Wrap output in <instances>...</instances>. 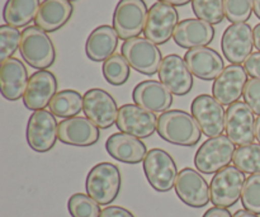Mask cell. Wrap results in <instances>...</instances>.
<instances>
[{
  "mask_svg": "<svg viewBox=\"0 0 260 217\" xmlns=\"http://www.w3.org/2000/svg\"><path fill=\"white\" fill-rule=\"evenodd\" d=\"M175 193L183 203L193 208H202L211 201L207 180L193 168H184L178 173Z\"/></svg>",
  "mask_w": 260,
  "mask_h": 217,
  "instance_id": "4fadbf2b",
  "label": "cell"
},
{
  "mask_svg": "<svg viewBox=\"0 0 260 217\" xmlns=\"http://www.w3.org/2000/svg\"><path fill=\"white\" fill-rule=\"evenodd\" d=\"M74 12L69 0H43L38 8L35 23L46 32H55L69 22Z\"/></svg>",
  "mask_w": 260,
  "mask_h": 217,
  "instance_id": "484cf974",
  "label": "cell"
},
{
  "mask_svg": "<svg viewBox=\"0 0 260 217\" xmlns=\"http://www.w3.org/2000/svg\"><path fill=\"white\" fill-rule=\"evenodd\" d=\"M245 102H235L226 111V134L235 145L251 144L255 139L256 119Z\"/></svg>",
  "mask_w": 260,
  "mask_h": 217,
  "instance_id": "7c38bea8",
  "label": "cell"
},
{
  "mask_svg": "<svg viewBox=\"0 0 260 217\" xmlns=\"http://www.w3.org/2000/svg\"><path fill=\"white\" fill-rule=\"evenodd\" d=\"M254 47L253 29L248 23H235L226 28L221 38V48L226 60L234 65L245 63Z\"/></svg>",
  "mask_w": 260,
  "mask_h": 217,
  "instance_id": "5bb4252c",
  "label": "cell"
},
{
  "mask_svg": "<svg viewBox=\"0 0 260 217\" xmlns=\"http://www.w3.org/2000/svg\"><path fill=\"white\" fill-rule=\"evenodd\" d=\"M190 112L205 136H220L225 130L226 111L213 96L201 94L196 97L190 104Z\"/></svg>",
  "mask_w": 260,
  "mask_h": 217,
  "instance_id": "9c48e42d",
  "label": "cell"
},
{
  "mask_svg": "<svg viewBox=\"0 0 260 217\" xmlns=\"http://www.w3.org/2000/svg\"><path fill=\"white\" fill-rule=\"evenodd\" d=\"M144 173L149 184L157 192H169L175 187L178 168L174 159L165 150L151 149L144 162Z\"/></svg>",
  "mask_w": 260,
  "mask_h": 217,
  "instance_id": "8992f818",
  "label": "cell"
},
{
  "mask_svg": "<svg viewBox=\"0 0 260 217\" xmlns=\"http://www.w3.org/2000/svg\"><path fill=\"white\" fill-rule=\"evenodd\" d=\"M192 9L198 19L210 24H218L225 17L223 0H192Z\"/></svg>",
  "mask_w": 260,
  "mask_h": 217,
  "instance_id": "1f68e13d",
  "label": "cell"
},
{
  "mask_svg": "<svg viewBox=\"0 0 260 217\" xmlns=\"http://www.w3.org/2000/svg\"><path fill=\"white\" fill-rule=\"evenodd\" d=\"M48 107L53 116L65 119L71 118L78 116L81 109H84V97L73 89H65L55 94Z\"/></svg>",
  "mask_w": 260,
  "mask_h": 217,
  "instance_id": "f1b7e54d",
  "label": "cell"
},
{
  "mask_svg": "<svg viewBox=\"0 0 260 217\" xmlns=\"http://www.w3.org/2000/svg\"><path fill=\"white\" fill-rule=\"evenodd\" d=\"M68 210L71 217H99L101 205L85 193H75L68 201Z\"/></svg>",
  "mask_w": 260,
  "mask_h": 217,
  "instance_id": "d6a6232c",
  "label": "cell"
},
{
  "mask_svg": "<svg viewBox=\"0 0 260 217\" xmlns=\"http://www.w3.org/2000/svg\"><path fill=\"white\" fill-rule=\"evenodd\" d=\"M69 2H75V0H69Z\"/></svg>",
  "mask_w": 260,
  "mask_h": 217,
  "instance_id": "bcb514c9",
  "label": "cell"
},
{
  "mask_svg": "<svg viewBox=\"0 0 260 217\" xmlns=\"http://www.w3.org/2000/svg\"><path fill=\"white\" fill-rule=\"evenodd\" d=\"M236 145L229 139V136L220 135L206 140L194 157V167L203 174H213L229 167L234 160Z\"/></svg>",
  "mask_w": 260,
  "mask_h": 217,
  "instance_id": "277c9868",
  "label": "cell"
},
{
  "mask_svg": "<svg viewBox=\"0 0 260 217\" xmlns=\"http://www.w3.org/2000/svg\"><path fill=\"white\" fill-rule=\"evenodd\" d=\"M244 101L253 109L255 114L260 116V80L259 79H250L246 83L244 90Z\"/></svg>",
  "mask_w": 260,
  "mask_h": 217,
  "instance_id": "8d00e7d4",
  "label": "cell"
},
{
  "mask_svg": "<svg viewBox=\"0 0 260 217\" xmlns=\"http://www.w3.org/2000/svg\"><path fill=\"white\" fill-rule=\"evenodd\" d=\"M159 2L167 3V4L173 5V7H183V5H187L192 0H159Z\"/></svg>",
  "mask_w": 260,
  "mask_h": 217,
  "instance_id": "b9f144b4",
  "label": "cell"
},
{
  "mask_svg": "<svg viewBox=\"0 0 260 217\" xmlns=\"http://www.w3.org/2000/svg\"><path fill=\"white\" fill-rule=\"evenodd\" d=\"M255 139L258 140V142L260 144V116L256 118V123H255Z\"/></svg>",
  "mask_w": 260,
  "mask_h": 217,
  "instance_id": "f6af8a7d",
  "label": "cell"
},
{
  "mask_svg": "<svg viewBox=\"0 0 260 217\" xmlns=\"http://www.w3.org/2000/svg\"><path fill=\"white\" fill-rule=\"evenodd\" d=\"M225 17L233 24L246 23L254 10L253 0H223Z\"/></svg>",
  "mask_w": 260,
  "mask_h": 217,
  "instance_id": "d590c367",
  "label": "cell"
},
{
  "mask_svg": "<svg viewBox=\"0 0 260 217\" xmlns=\"http://www.w3.org/2000/svg\"><path fill=\"white\" fill-rule=\"evenodd\" d=\"M84 113L99 129L107 130L117 122L118 107L108 91L99 88L89 89L84 94Z\"/></svg>",
  "mask_w": 260,
  "mask_h": 217,
  "instance_id": "9a60e30c",
  "label": "cell"
},
{
  "mask_svg": "<svg viewBox=\"0 0 260 217\" xmlns=\"http://www.w3.org/2000/svg\"><path fill=\"white\" fill-rule=\"evenodd\" d=\"M19 51L23 60L38 70H46L55 63L56 51L52 40L37 25H29L23 30Z\"/></svg>",
  "mask_w": 260,
  "mask_h": 217,
  "instance_id": "3957f363",
  "label": "cell"
},
{
  "mask_svg": "<svg viewBox=\"0 0 260 217\" xmlns=\"http://www.w3.org/2000/svg\"><path fill=\"white\" fill-rule=\"evenodd\" d=\"M99 217H135V215L131 211L121 207V206H108L104 210H102Z\"/></svg>",
  "mask_w": 260,
  "mask_h": 217,
  "instance_id": "f35d334b",
  "label": "cell"
},
{
  "mask_svg": "<svg viewBox=\"0 0 260 217\" xmlns=\"http://www.w3.org/2000/svg\"><path fill=\"white\" fill-rule=\"evenodd\" d=\"M147 5L144 0H119L113 13V28L121 40L139 37L145 29Z\"/></svg>",
  "mask_w": 260,
  "mask_h": 217,
  "instance_id": "ba28073f",
  "label": "cell"
},
{
  "mask_svg": "<svg viewBox=\"0 0 260 217\" xmlns=\"http://www.w3.org/2000/svg\"><path fill=\"white\" fill-rule=\"evenodd\" d=\"M157 74L160 81L175 96H185L192 90L193 74L179 55L165 56Z\"/></svg>",
  "mask_w": 260,
  "mask_h": 217,
  "instance_id": "ac0fdd59",
  "label": "cell"
},
{
  "mask_svg": "<svg viewBox=\"0 0 260 217\" xmlns=\"http://www.w3.org/2000/svg\"><path fill=\"white\" fill-rule=\"evenodd\" d=\"M202 217H233V215H231V212L228 208L215 206V207H211L210 210L206 211L205 215Z\"/></svg>",
  "mask_w": 260,
  "mask_h": 217,
  "instance_id": "ab89813d",
  "label": "cell"
},
{
  "mask_svg": "<svg viewBox=\"0 0 260 217\" xmlns=\"http://www.w3.org/2000/svg\"><path fill=\"white\" fill-rule=\"evenodd\" d=\"M22 33L15 27L9 24L0 25V61L12 57L19 48Z\"/></svg>",
  "mask_w": 260,
  "mask_h": 217,
  "instance_id": "836d02e7",
  "label": "cell"
},
{
  "mask_svg": "<svg viewBox=\"0 0 260 217\" xmlns=\"http://www.w3.org/2000/svg\"><path fill=\"white\" fill-rule=\"evenodd\" d=\"M40 5V0H7L3 19L12 27H25L36 19Z\"/></svg>",
  "mask_w": 260,
  "mask_h": 217,
  "instance_id": "83f0119b",
  "label": "cell"
},
{
  "mask_svg": "<svg viewBox=\"0 0 260 217\" xmlns=\"http://www.w3.org/2000/svg\"><path fill=\"white\" fill-rule=\"evenodd\" d=\"M233 217H259V216L244 208V210H238V211H236V212L234 213Z\"/></svg>",
  "mask_w": 260,
  "mask_h": 217,
  "instance_id": "7bdbcfd3",
  "label": "cell"
},
{
  "mask_svg": "<svg viewBox=\"0 0 260 217\" xmlns=\"http://www.w3.org/2000/svg\"><path fill=\"white\" fill-rule=\"evenodd\" d=\"M129 64L122 53H113L102 66L104 79L112 85H123L129 78Z\"/></svg>",
  "mask_w": 260,
  "mask_h": 217,
  "instance_id": "f546056e",
  "label": "cell"
},
{
  "mask_svg": "<svg viewBox=\"0 0 260 217\" xmlns=\"http://www.w3.org/2000/svg\"><path fill=\"white\" fill-rule=\"evenodd\" d=\"M157 134L170 144L189 147L200 142L202 130L192 114L180 109H172L162 112L157 118Z\"/></svg>",
  "mask_w": 260,
  "mask_h": 217,
  "instance_id": "6da1fadb",
  "label": "cell"
},
{
  "mask_svg": "<svg viewBox=\"0 0 260 217\" xmlns=\"http://www.w3.org/2000/svg\"><path fill=\"white\" fill-rule=\"evenodd\" d=\"M122 188L121 170L112 163H99L88 173L85 180L86 193L99 205L108 206L118 197Z\"/></svg>",
  "mask_w": 260,
  "mask_h": 217,
  "instance_id": "7a4b0ae2",
  "label": "cell"
},
{
  "mask_svg": "<svg viewBox=\"0 0 260 217\" xmlns=\"http://www.w3.org/2000/svg\"><path fill=\"white\" fill-rule=\"evenodd\" d=\"M27 142L36 152H47L55 146L58 137V125L51 111L40 109L30 114L27 123Z\"/></svg>",
  "mask_w": 260,
  "mask_h": 217,
  "instance_id": "30bf717a",
  "label": "cell"
},
{
  "mask_svg": "<svg viewBox=\"0 0 260 217\" xmlns=\"http://www.w3.org/2000/svg\"><path fill=\"white\" fill-rule=\"evenodd\" d=\"M248 81V73L245 68L231 64L226 66L213 81V97L222 106H231L243 96Z\"/></svg>",
  "mask_w": 260,
  "mask_h": 217,
  "instance_id": "e0dca14e",
  "label": "cell"
},
{
  "mask_svg": "<svg viewBox=\"0 0 260 217\" xmlns=\"http://www.w3.org/2000/svg\"><path fill=\"white\" fill-rule=\"evenodd\" d=\"M234 165L243 173L258 174L260 173V144L243 145L236 149L234 155Z\"/></svg>",
  "mask_w": 260,
  "mask_h": 217,
  "instance_id": "4dcf8cb0",
  "label": "cell"
},
{
  "mask_svg": "<svg viewBox=\"0 0 260 217\" xmlns=\"http://www.w3.org/2000/svg\"><path fill=\"white\" fill-rule=\"evenodd\" d=\"M244 68H245L248 75H250L253 79H259L260 80V51L254 52L246 58L244 63Z\"/></svg>",
  "mask_w": 260,
  "mask_h": 217,
  "instance_id": "74e56055",
  "label": "cell"
},
{
  "mask_svg": "<svg viewBox=\"0 0 260 217\" xmlns=\"http://www.w3.org/2000/svg\"><path fill=\"white\" fill-rule=\"evenodd\" d=\"M253 35H254V46H255L256 50L260 51V23L254 27Z\"/></svg>",
  "mask_w": 260,
  "mask_h": 217,
  "instance_id": "60d3db41",
  "label": "cell"
},
{
  "mask_svg": "<svg viewBox=\"0 0 260 217\" xmlns=\"http://www.w3.org/2000/svg\"><path fill=\"white\" fill-rule=\"evenodd\" d=\"M121 51L134 70L144 75H154L159 71L162 61L161 51L147 38H129L124 41Z\"/></svg>",
  "mask_w": 260,
  "mask_h": 217,
  "instance_id": "52a82bcc",
  "label": "cell"
},
{
  "mask_svg": "<svg viewBox=\"0 0 260 217\" xmlns=\"http://www.w3.org/2000/svg\"><path fill=\"white\" fill-rule=\"evenodd\" d=\"M157 118L154 112H150L137 104H124L118 109L117 127L121 132L146 139L157 131Z\"/></svg>",
  "mask_w": 260,
  "mask_h": 217,
  "instance_id": "2e32d148",
  "label": "cell"
},
{
  "mask_svg": "<svg viewBox=\"0 0 260 217\" xmlns=\"http://www.w3.org/2000/svg\"><path fill=\"white\" fill-rule=\"evenodd\" d=\"M106 150L113 159L126 164H139L147 155L146 145L139 137L126 132H117L109 136Z\"/></svg>",
  "mask_w": 260,
  "mask_h": 217,
  "instance_id": "d4e9b609",
  "label": "cell"
},
{
  "mask_svg": "<svg viewBox=\"0 0 260 217\" xmlns=\"http://www.w3.org/2000/svg\"><path fill=\"white\" fill-rule=\"evenodd\" d=\"M241 203L245 210L260 215V173L246 178L241 195Z\"/></svg>",
  "mask_w": 260,
  "mask_h": 217,
  "instance_id": "e575fe53",
  "label": "cell"
},
{
  "mask_svg": "<svg viewBox=\"0 0 260 217\" xmlns=\"http://www.w3.org/2000/svg\"><path fill=\"white\" fill-rule=\"evenodd\" d=\"M135 104L150 112H167L173 103V93L157 80H145L132 91Z\"/></svg>",
  "mask_w": 260,
  "mask_h": 217,
  "instance_id": "603a6c76",
  "label": "cell"
},
{
  "mask_svg": "<svg viewBox=\"0 0 260 217\" xmlns=\"http://www.w3.org/2000/svg\"><path fill=\"white\" fill-rule=\"evenodd\" d=\"M118 35L112 25H99L91 30L85 43L86 56L91 61L101 63L111 57L118 45Z\"/></svg>",
  "mask_w": 260,
  "mask_h": 217,
  "instance_id": "4316f807",
  "label": "cell"
},
{
  "mask_svg": "<svg viewBox=\"0 0 260 217\" xmlns=\"http://www.w3.org/2000/svg\"><path fill=\"white\" fill-rule=\"evenodd\" d=\"M57 90V79L48 70H40L32 74L23 96V103L30 111H40L50 106V102Z\"/></svg>",
  "mask_w": 260,
  "mask_h": 217,
  "instance_id": "d6986e66",
  "label": "cell"
},
{
  "mask_svg": "<svg viewBox=\"0 0 260 217\" xmlns=\"http://www.w3.org/2000/svg\"><path fill=\"white\" fill-rule=\"evenodd\" d=\"M254 3V14L260 19V0H253Z\"/></svg>",
  "mask_w": 260,
  "mask_h": 217,
  "instance_id": "ee69618b",
  "label": "cell"
},
{
  "mask_svg": "<svg viewBox=\"0 0 260 217\" xmlns=\"http://www.w3.org/2000/svg\"><path fill=\"white\" fill-rule=\"evenodd\" d=\"M178 20L179 14L175 7L167 3H155L147 13L144 29L145 38L154 42L155 45H164L174 35Z\"/></svg>",
  "mask_w": 260,
  "mask_h": 217,
  "instance_id": "8fae6325",
  "label": "cell"
},
{
  "mask_svg": "<svg viewBox=\"0 0 260 217\" xmlns=\"http://www.w3.org/2000/svg\"><path fill=\"white\" fill-rule=\"evenodd\" d=\"M245 182V173L238 169L235 165L223 168L216 173L211 180V202L217 207H233L241 198Z\"/></svg>",
  "mask_w": 260,
  "mask_h": 217,
  "instance_id": "5b68a950",
  "label": "cell"
},
{
  "mask_svg": "<svg viewBox=\"0 0 260 217\" xmlns=\"http://www.w3.org/2000/svg\"><path fill=\"white\" fill-rule=\"evenodd\" d=\"M215 38V28L212 24L198 18H188L178 23L173 35V40L182 48L206 47Z\"/></svg>",
  "mask_w": 260,
  "mask_h": 217,
  "instance_id": "44dd1931",
  "label": "cell"
},
{
  "mask_svg": "<svg viewBox=\"0 0 260 217\" xmlns=\"http://www.w3.org/2000/svg\"><path fill=\"white\" fill-rule=\"evenodd\" d=\"M184 61L190 73L202 80H213L225 69L220 53L207 46L188 50L184 55Z\"/></svg>",
  "mask_w": 260,
  "mask_h": 217,
  "instance_id": "7402d4cb",
  "label": "cell"
},
{
  "mask_svg": "<svg viewBox=\"0 0 260 217\" xmlns=\"http://www.w3.org/2000/svg\"><path fill=\"white\" fill-rule=\"evenodd\" d=\"M99 127L86 117H71L58 123V140L71 146L86 147L96 144Z\"/></svg>",
  "mask_w": 260,
  "mask_h": 217,
  "instance_id": "ffe728a7",
  "label": "cell"
},
{
  "mask_svg": "<svg viewBox=\"0 0 260 217\" xmlns=\"http://www.w3.org/2000/svg\"><path fill=\"white\" fill-rule=\"evenodd\" d=\"M28 71L19 58L10 57L0 66V86L2 94L10 102L18 101L25 93L28 85Z\"/></svg>",
  "mask_w": 260,
  "mask_h": 217,
  "instance_id": "cb8c5ba5",
  "label": "cell"
}]
</instances>
